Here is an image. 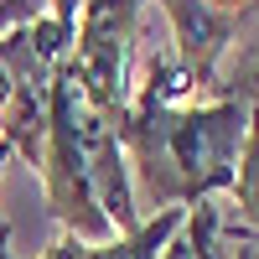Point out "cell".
<instances>
[{"label":"cell","instance_id":"cell-3","mask_svg":"<svg viewBox=\"0 0 259 259\" xmlns=\"http://www.w3.org/2000/svg\"><path fill=\"white\" fill-rule=\"evenodd\" d=\"M182 223H187V207H161L156 218H145L130 233H114L109 244H83L73 233H62L57 244H47L41 259H161V249L171 244V233Z\"/></svg>","mask_w":259,"mask_h":259},{"label":"cell","instance_id":"cell-8","mask_svg":"<svg viewBox=\"0 0 259 259\" xmlns=\"http://www.w3.org/2000/svg\"><path fill=\"white\" fill-rule=\"evenodd\" d=\"M47 6H52V16H57V21H73L83 0H47Z\"/></svg>","mask_w":259,"mask_h":259},{"label":"cell","instance_id":"cell-4","mask_svg":"<svg viewBox=\"0 0 259 259\" xmlns=\"http://www.w3.org/2000/svg\"><path fill=\"white\" fill-rule=\"evenodd\" d=\"M233 239H223V207L218 202H197V212H187V223L171 233V244L161 259H228Z\"/></svg>","mask_w":259,"mask_h":259},{"label":"cell","instance_id":"cell-2","mask_svg":"<svg viewBox=\"0 0 259 259\" xmlns=\"http://www.w3.org/2000/svg\"><path fill=\"white\" fill-rule=\"evenodd\" d=\"M135 21H140V0H83L78 31L68 47V73L78 83V94L114 124H124V109H130Z\"/></svg>","mask_w":259,"mask_h":259},{"label":"cell","instance_id":"cell-7","mask_svg":"<svg viewBox=\"0 0 259 259\" xmlns=\"http://www.w3.org/2000/svg\"><path fill=\"white\" fill-rule=\"evenodd\" d=\"M228 259H259V239L244 228V233H233V249H228Z\"/></svg>","mask_w":259,"mask_h":259},{"label":"cell","instance_id":"cell-9","mask_svg":"<svg viewBox=\"0 0 259 259\" xmlns=\"http://www.w3.org/2000/svg\"><path fill=\"white\" fill-rule=\"evenodd\" d=\"M0 259H16V254H11V233H6V228H0Z\"/></svg>","mask_w":259,"mask_h":259},{"label":"cell","instance_id":"cell-10","mask_svg":"<svg viewBox=\"0 0 259 259\" xmlns=\"http://www.w3.org/2000/svg\"><path fill=\"white\" fill-rule=\"evenodd\" d=\"M0 156H6V150H0ZM0 228H6V223H0Z\"/></svg>","mask_w":259,"mask_h":259},{"label":"cell","instance_id":"cell-6","mask_svg":"<svg viewBox=\"0 0 259 259\" xmlns=\"http://www.w3.org/2000/svg\"><path fill=\"white\" fill-rule=\"evenodd\" d=\"M47 16V0H0V41L11 31H26Z\"/></svg>","mask_w":259,"mask_h":259},{"label":"cell","instance_id":"cell-5","mask_svg":"<svg viewBox=\"0 0 259 259\" xmlns=\"http://www.w3.org/2000/svg\"><path fill=\"white\" fill-rule=\"evenodd\" d=\"M233 212L259 239V109H249L244 150H239V166H233Z\"/></svg>","mask_w":259,"mask_h":259},{"label":"cell","instance_id":"cell-1","mask_svg":"<svg viewBox=\"0 0 259 259\" xmlns=\"http://www.w3.org/2000/svg\"><path fill=\"white\" fill-rule=\"evenodd\" d=\"M244 130H249L244 99L192 104V109L135 104L119 124V140L130 166H140L150 202L182 207V202H207L218 187H233Z\"/></svg>","mask_w":259,"mask_h":259}]
</instances>
